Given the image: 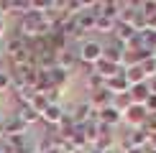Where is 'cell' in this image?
Instances as JSON below:
<instances>
[{
    "mask_svg": "<svg viewBox=\"0 0 156 153\" xmlns=\"http://www.w3.org/2000/svg\"><path fill=\"white\" fill-rule=\"evenodd\" d=\"M77 59L82 64H90V66H95L97 61L102 59V43L95 41V38H87V41L80 43V51H77Z\"/></svg>",
    "mask_w": 156,
    "mask_h": 153,
    "instance_id": "6da1fadb",
    "label": "cell"
},
{
    "mask_svg": "<svg viewBox=\"0 0 156 153\" xmlns=\"http://www.w3.org/2000/svg\"><path fill=\"white\" fill-rule=\"evenodd\" d=\"M26 127H28V125H26L23 120L18 117L16 112H13L10 117H5V120H3V127H0V133H3L5 138H18V135H26Z\"/></svg>",
    "mask_w": 156,
    "mask_h": 153,
    "instance_id": "7a4b0ae2",
    "label": "cell"
},
{
    "mask_svg": "<svg viewBox=\"0 0 156 153\" xmlns=\"http://www.w3.org/2000/svg\"><path fill=\"white\" fill-rule=\"evenodd\" d=\"M146 117H148V112H146V107H144V105H131L126 112H123V120H126V123L131 125L133 130L144 127V125H146Z\"/></svg>",
    "mask_w": 156,
    "mask_h": 153,
    "instance_id": "3957f363",
    "label": "cell"
},
{
    "mask_svg": "<svg viewBox=\"0 0 156 153\" xmlns=\"http://www.w3.org/2000/svg\"><path fill=\"white\" fill-rule=\"evenodd\" d=\"M123 56H126V46H123L120 41H110V43H102V59L110 61V64H118L123 66Z\"/></svg>",
    "mask_w": 156,
    "mask_h": 153,
    "instance_id": "277c9868",
    "label": "cell"
},
{
    "mask_svg": "<svg viewBox=\"0 0 156 153\" xmlns=\"http://www.w3.org/2000/svg\"><path fill=\"white\" fill-rule=\"evenodd\" d=\"M87 102L95 107V110H102V107H108V105H113V94L108 92L105 87H100V89H95V92H90V97Z\"/></svg>",
    "mask_w": 156,
    "mask_h": 153,
    "instance_id": "5b68a950",
    "label": "cell"
},
{
    "mask_svg": "<svg viewBox=\"0 0 156 153\" xmlns=\"http://www.w3.org/2000/svg\"><path fill=\"white\" fill-rule=\"evenodd\" d=\"M123 72V66H118V64H110V61H105V59H100L95 64V74L100 76L102 82H108V79H113L115 74H120Z\"/></svg>",
    "mask_w": 156,
    "mask_h": 153,
    "instance_id": "8992f818",
    "label": "cell"
},
{
    "mask_svg": "<svg viewBox=\"0 0 156 153\" xmlns=\"http://www.w3.org/2000/svg\"><path fill=\"white\" fill-rule=\"evenodd\" d=\"M105 89H108V92H110V94L115 97V94H126L128 89H131V84H128L126 74L120 72V74H115L113 79H108V82H105Z\"/></svg>",
    "mask_w": 156,
    "mask_h": 153,
    "instance_id": "52a82bcc",
    "label": "cell"
},
{
    "mask_svg": "<svg viewBox=\"0 0 156 153\" xmlns=\"http://www.w3.org/2000/svg\"><path fill=\"white\" fill-rule=\"evenodd\" d=\"M120 120H123V115L115 110L113 105H108V107H102V110H97V123H102V125H108V127L118 125Z\"/></svg>",
    "mask_w": 156,
    "mask_h": 153,
    "instance_id": "ba28073f",
    "label": "cell"
},
{
    "mask_svg": "<svg viewBox=\"0 0 156 153\" xmlns=\"http://www.w3.org/2000/svg\"><path fill=\"white\" fill-rule=\"evenodd\" d=\"M77 51H72V49H67V51H62V54H56V66L59 69H64V72H72V69H77Z\"/></svg>",
    "mask_w": 156,
    "mask_h": 153,
    "instance_id": "9c48e42d",
    "label": "cell"
},
{
    "mask_svg": "<svg viewBox=\"0 0 156 153\" xmlns=\"http://www.w3.org/2000/svg\"><path fill=\"white\" fill-rule=\"evenodd\" d=\"M64 117H67V115H64V107L62 105H49L46 110L41 112V120H44V123H49V125H54V127L59 125Z\"/></svg>",
    "mask_w": 156,
    "mask_h": 153,
    "instance_id": "30bf717a",
    "label": "cell"
},
{
    "mask_svg": "<svg viewBox=\"0 0 156 153\" xmlns=\"http://www.w3.org/2000/svg\"><path fill=\"white\" fill-rule=\"evenodd\" d=\"M128 94H131L133 105H146V100L151 97V89H148L146 82H141V84H133L131 89H128Z\"/></svg>",
    "mask_w": 156,
    "mask_h": 153,
    "instance_id": "8fae6325",
    "label": "cell"
},
{
    "mask_svg": "<svg viewBox=\"0 0 156 153\" xmlns=\"http://www.w3.org/2000/svg\"><path fill=\"white\" fill-rule=\"evenodd\" d=\"M16 115H18V117L23 120L26 125L36 123V120L41 117V115H38V112H36V110H34V107H31V105H16Z\"/></svg>",
    "mask_w": 156,
    "mask_h": 153,
    "instance_id": "7c38bea8",
    "label": "cell"
},
{
    "mask_svg": "<svg viewBox=\"0 0 156 153\" xmlns=\"http://www.w3.org/2000/svg\"><path fill=\"white\" fill-rule=\"evenodd\" d=\"M123 74H126V79H128V84H141V82H146V74H144V69H141V64H136V66H128V69H123Z\"/></svg>",
    "mask_w": 156,
    "mask_h": 153,
    "instance_id": "4fadbf2b",
    "label": "cell"
},
{
    "mask_svg": "<svg viewBox=\"0 0 156 153\" xmlns=\"http://www.w3.org/2000/svg\"><path fill=\"white\" fill-rule=\"evenodd\" d=\"M131 105H133V100H131V94H128V92H126V94H115V97H113V107H115L120 115L126 112Z\"/></svg>",
    "mask_w": 156,
    "mask_h": 153,
    "instance_id": "5bb4252c",
    "label": "cell"
},
{
    "mask_svg": "<svg viewBox=\"0 0 156 153\" xmlns=\"http://www.w3.org/2000/svg\"><path fill=\"white\" fill-rule=\"evenodd\" d=\"M115 23H118V21L97 18V23H95V31H97V33H113V31H115Z\"/></svg>",
    "mask_w": 156,
    "mask_h": 153,
    "instance_id": "9a60e30c",
    "label": "cell"
},
{
    "mask_svg": "<svg viewBox=\"0 0 156 153\" xmlns=\"http://www.w3.org/2000/svg\"><path fill=\"white\" fill-rule=\"evenodd\" d=\"M31 107H34V110H36L38 115H41V112H44V110L49 107V100L44 97L41 92H36V94H34V100H31Z\"/></svg>",
    "mask_w": 156,
    "mask_h": 153,
    "instance_id": "2e32d148",
    "label": "cell"
},
{
    "mask_svg": "<svg viewBox=\"0 0 156 153\" xmlns=\"http://www.w3.org/2000/svg\"><path fill=\"white\" fill-rule=\"evenodd\" d=\"M141 69H144V74H146V82H148V79H154V76H156V56L146 59L144 64H141Z\"/></svg>",
    "mask_w": 156,
    "mask_h": 153,
    "instance_id": "e0dca14e",
    "label": "cell"
},
{
    "mask_svg": "<svg viewBox=\"0 0 156 153\" xmlns=\"http://www.w3.org/2000/svg\"><path fill=\"white\" fill-rule=\"evenodd\" d=\"M10 84H13L10 74H8V72H0V92H3V89H8Z\"/></svg>",
    "mask_w": 156,
    "mask_h": 153,
    "instance_id": "ac0fdd59",
    "label": "cell"
},
{
    "mask_svg": "<svg viewBox=\"0 0 156 153\" xmlns=\"http://www.w3.org/2000/svg\"><path fill=\"white\" fill-rule=\"evenodd\" d=\"M148 151H156V133H148Z\"/></svg>",
    "mask_w": 156,
    "mask_h": 153,
    "instance_id": "d6986e66",
    "label": "cell"
},
{
    "mask_svg": "<svg viewBox=\"0 0 156 153\" xmlns=\"http://www.w3.org/2000/svg\"><path fill=\"white\" fill-rule=\"evenodd\" d=\"M3 33H5V18H0V38H3Z\"/></svg>",
    "mask_w": 156,
    "mask_h": 153,
    "instance_id": "ffe728a7",
    "label": "cell"
},
{
    "mask_svg": "<svg viewBox=\"0 0 156 153\" xmlns=\"http://www.w3.org/2000/svg\"><path fill=\"white\" fill-rule=\"evenodd\" d=\"M126 153H146V151H144V148H128Z\"/></svg>",
    "mask_w": 156,
    "mask_h": 153,
    "instance_id": "44dd1931",
    "label": "cell"
},
{
    "mask_svg": "<svg viewBox=\"0 0 156 153\" xmlns=\"http://www.w3.org/2000/svg\"><path fill=\"white\" fill-rule=\"evenodd\" d=\"M72 153H90L87 148H77V151H72Z\"/></svg>",
    "mask_w": 156,
    "mask_h": 153,
    "instance_id": "7402d4cb",
    "label": "cell"
},
{
    "mask_svg": "<svg viewBox=\"0 0 156 153\" xmlns=\"http://www.w3.org/2000/svg\"><path fill=\"white\" fill-rule=\"evenodd\" d=\"M3 120H5V117H3V115H0V127H3Z\"/></svg>",
    "mask_w": 156,
    "mask_h": 153,
    "instance_id": "603a6c76",
    "label": "cell"
},
{
    "mask_svg": "<svg viewBox=\"0 0 156 153\" xmlns=\"http://www.w3.org/2000/svg\"><path fill=\"white\" fill-rule=\"evenodd\" d=\"M90 153H102V151H95V148H92V151H90Z\"/></svg>",
    "mask_w": 156,
    "mask_h": 153,
    "instance_id": "cb8c5ba5",
    "label": "cell"
}]
</instances>
